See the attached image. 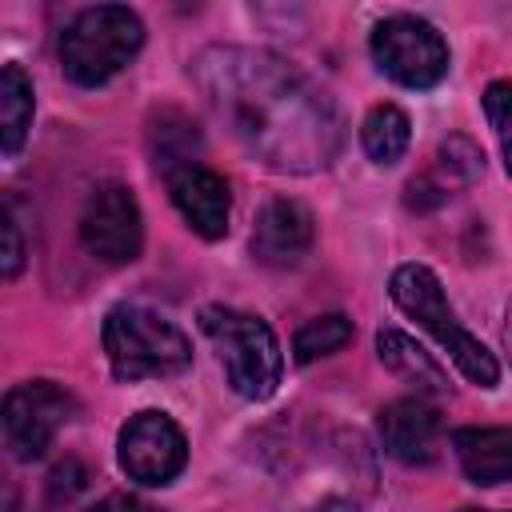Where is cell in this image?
Returning a JSON list of instances; mask_svg holds the SVG:
<instances>
[{"label": "cell", "mask_w": 512, "mask_h": 512, "mask_svg": "<svg viewBox=\"0 0 512 512\" xmlns=\"http://www.w3.org/2000/svg\"><path fill=\"white\" fill-rule=\"evenodd\" d=\"M144 44V24L124 4H96L84 8L60 36V64L64 76L80 88L108 84Z\"/></svg>", "instance_id": "3957f363"}, {"label": "cell", "mask_w": 512, "mask_h": 512, "mask_svg": "<svg viewBox=\"0 0 512 512\" xmlns=\"http://www.w3.org/2000/svg\"><path fill=\"white\" fill-rule=\"evenodd\" d=\"M312 512H360L356 504H348V500H320Z\"/></svg>", "instance_id": "7402d4cb"}, {"label": "cell", "mask_w": 512, "mask_h": 512, "mask_svg": "<svg viewBox=\"0 0 512 512\" xmlns=\"http://www.w3.org/2000/svg\"><path fill=\"white\" fill-rule=\"evenodd\" d=\"M376 352H380V364H388L400 380H408V384H416V388H424V392H444V388H448L440 364H436L412 336H404V332H396V328H380Z\"/></svg>", "instance_id": "9a60e30c"}, {"label": "cell", "mask_w": 512, "mask_h": 512, "mask_svg": "<svg viewBox=\"0 0 512 512\" xmlns=\"http://www.w3.org/2000/svg\"><path fill=\"white\" fill-rule=\"evenodd\" d=\"M380 444L388 456H396L400 464H428L440 452L444 440V420L440 408L428 404L424 396H404L380 408Z\"/></svg>", "instance_id": "30bf717a"}, {"label": "cell", "mask_w": 512, "mask_h": 512, "mask_svg": "<svg viewBox=\"0 0 512 512\" xmlns=\"http://www.w3.org/2000/svg\"><path fill=\"white\" fill-rule=\"evenodd\" d=\"M76 412V400L52 384V380H28V384H16L8 396H4V408H0V428H4V444L16 460H40L56 432L72 420Z\"/></svg>", "instance_id": "52a82bcc"}, {"label": "cell", "mask_w": 512, "mask_h": 512, "mask_svg": "<svg viewBox=\"0 0 512 512\" xmlns=\"http://www.w3.org/2000/svg\"><path fill=\"white\" fill-rule=\"evenodd\" d=\"M312 236H316V224H312V212L300 204V200H268L256 216V228H252V256L268 268H292L304 260V252L312 248Z\"/></svg>", "instance_id": "7c38bea8"}, {"label": "cell", "mask_w": 512, "mask_h": 512, "mask_svg": "<svg viewBox=\"0 0 512 512\" xmlns=\"http://www.w3.org/2000/svg\"><path fill=\"white\" fill-rule=\"evenodd\" d=\"M388 292H392V300H396V308H400L404 316H412L424 332L436 336V344L452 356V364H456L472 384L492 388V384L500 380L496 356L456 320V312H452V304H448V296H444V288H440V280H436L432 268H424V264H400V268L392 272Z\"/></svg>", "instance_id": "7a4b0ae2"}, {"label": "cell", "mask_w": 512, "mask_h": 512, "mask_svg": "<svg viewBox=\"0 0 512 512\" xmlns=\"http://www.w3.org/2000/svg\"><path fill=\"white\" fill-rule=\"evenodd\" d=\"M168 176V196L176 204V212L188 220V228L204 240H220L228 232V216H232V192L224 184V176H216L204 164H180Z\"/></svg>", "instance_id": "8fae6325"}, {"label": "cell", "mask_w": 512, "mask_h": 512, "mask_svg": "<svg viewBox=\"0 0 512 512\" xmlns=\"http://www.w3.org/2000/svg\"><path fill=\"white\" fill-rule=\"evenodd\" d=\"M116 460L128 472V480L164 488L172 484L188 464V440L180 424L164 412H136L116 440Z\"/></svg>", "instance_id": "ba28073f"}, {"label": "cell", "mask_w": 512, "mask_h": 512, "mask_svg": "<svg viewBox=\"0 0 512 512\" xmlns=\"http://www.w3.org/2000/svg\"><path fill=\"white\" fill-rule=\"evenodd\" d=\"M208 108L276 172H316L340 152V112L320 84L264 48L216 44L192 64Z\"/></svg>", "instance_id": "6da1fadb"}, {"label": "cell", "mask_w": 512, "mask_h": 512, "mask_svg": "<svg viewBox=\"0 0 512 512\" xmlns=\"http://www.w3.org/2000/svg\"><path fill=\"white\" fill-rule=\"evenodd\" d=\"M484 116L504 148V168L512 176V80H492L484 88Z\"/></svg>", "instance_id": "d6986e66"}, {"label": "cell", "mask_w": 512, "mask_h": 512, "mask_svg": "<svg viewBox=\"0 0 512 512\" xmlns=\"http://www.w3.org/2000/svg\"><path fill=\"white\" fill-rule=\"evenodd\" d=\"M360 144L372 164H396L412 144V124L396 104H376L360 124Z\"/></svg>", "instance_id": "e0dca14e"}, {"label": "cell", "mask_w": 512, "mask_h": 512, "mask_svg": "<svg viewBox=\"0 0 512 512\" xmlns=\"http://www.w3.org/2000/svg\"><path fill=\"white\" fill-rule=\"evenodd\" d=\"M20 260H24V240H20V224L12 212H4V280H12L20 272Z\"/></svg>", "instance_id": "ffe728a7"}, {"label": "cell", "mask_w": 512, "mask_h": 512, "mask_svg": "<svg viewBox=\"0 0 512 512\" xmlns=\"http://www.w3.org/2000/svg\"><path fill=\"white\" fill-rule=\"evenodd\" d=\"M104 352L120 380L172 376L192 364L188 336L152 308L120 304L104 320Z\"/></svg>", "instance_id": "5b68a950"}, {"label": "cell", "mask_w": 512, "mask_h": 512, "mask_svg": "<svg viewBox=\"0 0 512 512\" xmlns=\"http://www.w3.org/2000/svg\"><path fill=\"white\" fill-rule=\"evenodd\" d=\"M460 512H492V508H460Z\"/></svg>", "instance_id": "cb8c5ba5"}, {"label": "cell", "mask_w": 512, "mask_h": 512, "mask_svg": "<svg viewBox=\"0 0 512 512\" xmlns=\"http://www.w3.org/2000/svg\"><path fill=\"white\" fill-rule=\"evenodd\" d=\"M92 512H156V508L144 504V500H136V496H108V500H100Z\"/></svg>", "instance_id": "44dd1931"}, {"label": "cell", "mask_w": 512, "mask_h": 512, "mask_svg": "<svg viewBox=\"0 0 512 512\" xmlns=\"http://www.w3.org/2000/svg\"><path fill=\"white\" fill-rule=\"evenodd\" d=\"M80 240L104 264H128L144 244V216L128 184H96L80 212Z\"/></svg>", "instance_id": "9c48e42d"}, {"label": "cell", "mask_w": 512, "mask_h": 512, "mask_svg": "<svg viewBox=\"0 0 512 512\" xmlns=\"http://www.w3.org/2000/svg\"><path fill=\"white\" fill-rule=\"evenodd\" d=\"M504 344H508V352H512V308H508V328H504Z\"/></svg>", "instance_id": "603a6c76"}, {"label": "cell", "mask_w": 512, "mask_h": 512, "mask_svg": "<svg viewBox=\"0 0 512 512\" xmlns=\"http://www.w3.org/2000/svg\"><path fill=\"white\" fill-rule=\"evenodd\" d=\"M200 328L216 344L232 392H240L244 400H268L276 392L284 356H280L276 332L260 316L216 304L200 312Z\"/></svg>", "instance_id": "277c9868"}, {"label": "cell", "mask_w": 512, "mask_h": 512, "mask_svg": "<svg viewBox=\"0 0 512 512\" xmlns=\"http://www.w3.org/2000/svg\"><path fill=\"white\" fill-rule=\"evenodd\" d=\"M484 172V152L468 140V136H452L440 144V152L432 156V168L408 184V204L416 208H428V204H440L448 200L452 192L468 188L476 176Z\"/></svg>", "instance_id": "4fadbf2b"}, {"label": "cell", "mask_w": 512, "mask_h": 512, "mask_svg": "<svg viewBox=\"0 0 512 512\" xmlns=\"http://www.w3.org/2000/svg\"><path fill=\"white\" fill-rule=\"evenodd\" d=\"M452 452L472 484L492 488L512 480V428H456Z\"/></svg>", "instance_id": "5bb4252c"}, {"label": "cell", "mask_w": 512, "mask_h": 512, "mask_svg": "<svg viewBox=\"0 0 512 512\" xmlns=\"http://www.w3.org/2000/svg\"><path fill=\"white\" fill-rule=\"evenodd\" d=\"M32 80L24 76L20 64H4L0 68V148L4 156H16L20 144L28 140L32 128Z\"/></svg>", "instance_id": "2e32d148"}, {"label": "cell", "mask_w": 512, "mask_h": 512, "mask_svg": "<svg viewBox=\"0 0 512 512\" xmlns=\"http://www.w3.org/2000/svg\"><path fill=\"white\" fill-rule=\"evenodd\" d=\"M348 340H352V320H348L344 312H328V316L308 320V324L296 332L292 356H296V364H312V360H320V356L340 352Z\"/></svg>", "instance_id": "ac0fdd59"}, {"label": "cell", "mask_w": 512, "mask_h": 512, "mask_svg": "<svg viewBox=\"0 0 512 512\" xmlns=\"http://www.w3.org/2000/svg\"><path fill=\"white\" fill-rule=\"evenodd\" d=\"M372 60L404 88H432L448 76V44L420 16H388L372 28Z\"/></svg>", "instance_id": "8992f818"}]
</instances>
